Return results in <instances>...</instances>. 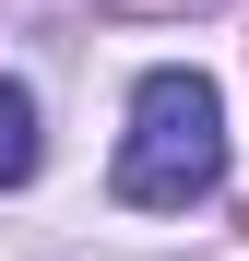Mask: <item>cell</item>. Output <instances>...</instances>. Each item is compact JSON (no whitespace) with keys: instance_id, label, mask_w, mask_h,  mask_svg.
I'll use <instances>...</instances> for the list:
<instances>
[{"instance_id":"6da1fadb","label":"cell","mask_w":249,"mask_h":261,"mask_svg":"<svg viewBox=\"0 0 249 261\" xmlns=\"http://www.w3.org/2000/svg\"><path fill=\"white\" fill-rule=\"evenodd\" d=\"M226 190V95L202 71H143L131 143H119V202L131 214H190Z\"/></svg>"},{"instance_id":"7a4b0ae2","label":"cell","mask_w":249,"mask_h":261,"mask_svg":"<svg viewBox=\"0 0 249 261\" xmlns=\"http://www.w3.org/2000/svg\"><path fill=\"white\" fill-rule=\"evenodd\" d=\"M36 154H48V143H36V95H24V83H0V190H24Z\"/></svg>"}]
</instances>
